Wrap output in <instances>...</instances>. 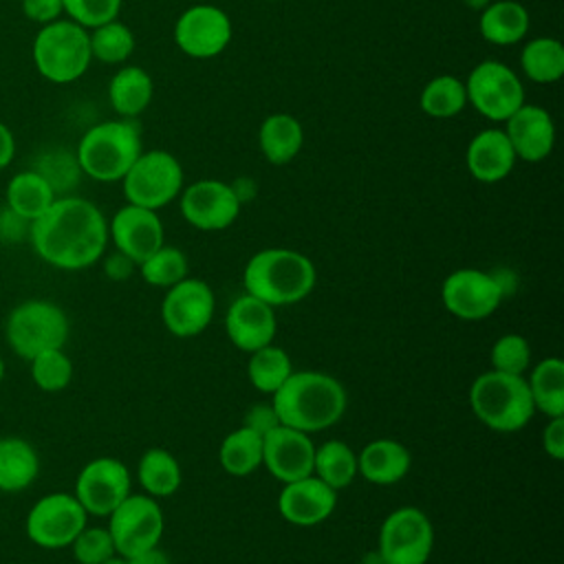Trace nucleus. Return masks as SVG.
<instances>
[{"label":"nucleus","mask_w":564,"mask_h":564,"mask_svg":"<svg viewBox=\"0 0 564 564\" xmlns=\"http://www.w3.org/2000/svg\"><path fill=\"white\" fill-rule=\"evenodd\" d=\"M121 183L130 205L159 212L181 194L183 167L172 152L148 150L137 156Z\"/></svg>","instance_id":"obj_7"},{"label":"nucleus","mask_w":564,"mask_h":564,"mask_svg":"<svg viewBox=\"0 0 564 564\" xmlns=\"http://www.w3.org/2000/svg\"><path fill=\"white\" fill-rule=\"evenodd\" d=\"M29 238L44 262L59 269H84L104 256L108 223L90 200L62 196L31 223Z\"/></svg>","instance_id":"obj_1"},{"label":"nucleus","mask_w":564,"mask_h":564,"mask_svg":"<svg viewBox=\"0 0 564 564\" xmlns=\"http://www.w3.org/2000/svg\"><path fill=\"white\" fill-rule=\"evenodd\" d=\"M489 2H491V0H465V4H467V7H471V9H480V11H482Z\"/></svg>","instance_id":"obj_51"},{"label":"nucleus","mask_w":564,"mask_h":564,"mask_svg":"<svg viewBox=\"0 0 564 564\" xmlns=\"http://www.w3.org/2000/svg\"><path fill=\"white\" fill-rule=\"evenodd\" d=\"M502 297L505 295L494 275L471 267L452 271L441 284V300L447 313L467 322L494 315Z\"/></svg>","instance_id":"obj_15"},{"label":"nucleus","mask_w":564,"mask_h":564,"mask_svg":"<svg viewBox=\"0 0 564 564\" xmlns=\"http://www.w3.org/2000/svg\"><path fill=\"white\" fill-rule=\"evenodd\" d=\"M101 564H128V557H123V555L115 553L112 557H108V560H106V562H101Z\"/></svg>","instance_id":"obj_52"},{"label":"nucleus","mask_w":564,"mask_h":564,"mask_svg":"<svg viewBox=\"0 0 564 564\" xmlns=\"http://www.w3.org/2000/svg\"><path fill=\"white\" fill-rule=\"evenodd\" d=\"M505 134L516 152L518 161L540 163L555 145V123L553 117L535 104H522L507 121Z\"/></svg>","instance_id":"obj_22"},{"label":"nucleus","mask_w":564,"mask_h":564,"mask_svg":"<svg viewBox=\"0 0 564 564\" xmlns=\"http://www.w3.org/2000/svg\"><path fill=\"white\" fill-rule=\"evenodd\" d=\"M480 35L496 46H511L527 37L531 18L522 2L518 0H491L480 11Z\"/></svg>","instance_id":"obj_25"},{"label":"nucleus","mask_w":564,"mask_h":564,"mask_svg":"<svg viewBox=\"0 0 564 564\" xmlns=\"http://www.w3.org/2000/svg\"><path fill=\"white\" fill-rule=\"evenodd\" d=\"M35 172L42 174L48 181V185L53 187V192L57 194V192L70 189L77 181V172H82V170L77 165V159H73L68 154H46L42 159V163H37Z\"/></svg>","instance_id":"obj_43"},{"label":"nucleus","mask_w":564,"mask_h":564,"mask_svg":"<svg viewBox=\"0 0 564 564\" xmlns=\"http://www.w3.org/2000/svg\"><path fill=\"white\" fill-rule=\"evenodd\" d=\"M137 269V262L130 260L128 256H123L121 251H115L106 258L104 262V271L110 280H128Z\"/></svg>","instance_id":"obj_48"},{"label":"nucleus","mask_w":564,"mask_h":564,"mask_svg":"<svg viewBox=\"0 0 564 564\" xmlns=\"http://www.w3.org/2000/svg\"><path fill=\"white\" fill-rule=\"evenodd\" d=\"M467 104H471L485 119L505 123L522 104L524 86L520 77L498 59L476 64L465 82Z\"/></svg>","instance_id":"obj_10"},{"label":"nucleus","mask_w":564,"mask_h":564,"mask_svg":"<svg viewBox=\"0 0 564 564\" xmlns=\"http://www.w3.org/2000/svg\"><path fill=\"white\" fill-rule=\"evenodd\" d=\"M181 214L187 225L200 231H220L236 223L240 200L234 187L218 178H200L178 194Z\"/></svg>","instance_id":"obj_17"},{"label":"nucleus","mask_w":564,"mask_h":564,"mask_svg":"<svg viewBox=\"0 0 564 564\" xmlns=\"http://www.w3.org/2000/svg\"><path fill=\"white\" fill-rule=\"evenodd\" d=\"M242 284L245 293L278 308L308 297L317 284V271L308 256L286 247H269L249 258Z\"/></svg>","instance_id":"obj_3"},{"label":"nucleus","mask_w":564,"mask_h":564,"mask_svg":"<svg viewBox=\"0 0 564 564\" xmlns=\"http://www.w3.org/2000/svg\"><path fill=\"white\" fill-rule=\"evenodd\" d=\"M313 476H317L330 489L341 491L357 478V454L339 438L324 441L322 445H315Z\"/></svg>","instance_id":"obj_31"},{"label":"nucleus","mask_w":564,"mask_h":564,"mask_svg":"<svg viewBox=\"0 0 564 564\" xmlns=\"http://www.w3.org/2000/svg\"><path fill=\"white\" fill-rule=\"evenodd\" d=\"M22 11L29 20L48 24L59 20V15L64 13V7H62V0H22Z\"/></svg>","instance_id":"obj_46"},{"label":"nucleus","mask_w":564,"mask_h":564,"mask_svg":"<svg viewBox=\"0 0 564 564\" xmlns=\"http://www.w3.org/2000/svg\"><path fill=\"white\" fill-rule=\"evenodd\" d=\"M313 456L315 443L311 434L295 427L280 423L275 430L262 436V467H267V471L282 485L311 476Z\"/></svg>","instance_id":"obj_18"},{"label":"nucleus","mask_w":564,"mask_h":564,"mask_svg":"<svg viewBox=\"0 0 564 564\" xmlns=\"http://www.w3.org/2000/svg\"><path fill=\"white\" fill-rule=\"evenodd\" d=\"M123 0H62L64 13L84 29L117 20Z\"/></svg>","instance_id":"obj_42"},{"label":"nucleus","mask_w":564,"mask_h":564,"mask_svg":"<svg viewBox=\"0 0 564 564\" xmlns=\"http://www.w3.org/2000/svg\"><path fill=\"white\" fill-rule=\"evenodd\" d=\"M137 478L143 491L152 498H167L178 491L183 474L176 456L163 447L143 452L137 465Z\"/></svg>","instance_id":"obj_29"},{"label":"nucleus","mask_w":564,"mask_h":564,"mask_svg":"<svg viewBox=\"0 0 564 564\" xmlns=\"http://www.w3.org/2000/svg\"><path fill=\"white\" fill-rule=\"evenodd\" d=\"M524 77L535 84H555L564 75V46L555 37H533L520 53Z\"/></svg>","instance_id":"obj_33"},{"label":"nucleus","mask_w":564,"mask_h":564,"mask_svg":"<svg viewBox=\"0 0 564 564\" xmlns=\"http://www.w3.org/2000/svg\"><path fill=\"white\" fill-rule=\"evenodd\" d=\"M2 377H4V364H2V357H0V381H2Z\"/></svg>","instance_id":"obj_53"},{"label":"nucleus","mask_w":564,"mask_h":564,"mask_svg":"<svg viewBox=\"0 0 564 564\" xmlns=\"http://www.w3.org/2000/svg\"><path fill=\"white\" fill-rule=\"evenodd\" d=\"M542 449L553 460H564V416H551L542 430Z\"/></svg>","instance_id":"obj_45"},{"label":"nucleus","mask_w":564,"mask_h":564,"mask_svg":"<svg viewBox=\"0 0 564 564\" xmlns=\"http://www.w3.org/2000/svg\"><path fill=\"white\" fill-rule=\"evenodd\" d=\"M68 337V319L64 311L46 300H29L18 304L7 319V339L11 348L24 357L53 348H62Z\"/></svg>","instance_id":"obj_8"},{"label":"nucleus","mask_w":564,"mask_h":564,"mask_svg":"<svg viewBox=\"0 0 564 564\" xmlns=\"http://www.w3.org/2000/svg\"><path fill=\"white\" fill-rule=\"evenodd\" d=\"M469 408L489 430L511 434L522 430L535 414L527 379L487 370L469 386Z\"/></svg>","instance_id":"obj_4"},{"label":"nucleus","mask_w":564,"mask_h":564,"mask_svg":"<svg viewBox=\"0 0 564 564\" xmlns=\"http://www.w3.org/2000/svg\"><path fill=\"white\" fill-rule=\"evenodd\" d=\"M225 333L229 341L242 352H253L262 346H269L278 333L275 308L256 295L245 293L236 297L227 308Z\"/></svg>","instance_id":"obj_20"},{"label":"nucleus","mask_w":564,"mask_h":564,"mask_svg":"<svg viewBox=\"0 0 564 564\" xmlns=\"http://www.w3.org/2000/svg\"><path fill=\"white\" fill-rule=\"evenodd\" d=\"M88 513L73 494H48L40 498L26 516V535L44 549L70 546L86 527Z\"/></svg>","instance_id":"obj_12"},{"label":"nucleus","mask_w":564,"mask_h":564,"mask_svg":"<svg viewBox=\"0 0 564 564\" xmlns=\"http://www.w3.org/2000/svg\"><path fill=\"white\" fill-rule=\"evenodd\" d=\"M13 154H15L13 134H11V130L0 121V170L11 163Z\"/></svg>","instance_id":"obj_49"},{"label":"nucleus","mask_w":564,"mask_h":564,"mask_svg":"<svg viewBox=\"0 0 564 564\" xmlns=\"http://www.w3.org/2000/svg\"><path fill=\"white\" fill-rule=\"evenodd\" d=\"M31 377L37 388L46 392H57L70 383L73 364L62 348L44 350L31 359Z\"/></svg>","instance_id":"obj_40"},{"label":"nucleus","mask_w":564,"mask_h":564,"mask_svg":"<svg viewBox=\"0 0 564 564\" xmlns=\"http://www.w3.org/2000/svg\"><path fill=\"white\" fill-rule=\"evenodd\" d=\"M128 564H172V562L159 546H154L150 551H143L139 555L128 557Z\"/></svg>","instance_id":"obj_50"},{"label":"nucleus","mask_w":564,"mask_h":564,"mask_svg":"<svg viewBox=\"0 0 564 564\" xmlns=\"http://www.w3.org/2000/svg\"><path fill=\"white\" fill-rule=\"evenodd\" d=\"M216 297L212 286L198 278H183L172 284L161 302V319L176 337L200 335L214 317Z\"/></svg>","instance_id":"obj_14"},{"label":"nucleus","mask_w":564,"mask_h":564,"mask_svg":"<svg viewBox=\"0 0 564 564\" xmlns=\"http://www.w3.org/2000/svg\"><path fill=\"white\" fill-rule=\"evenodd\" d=\"M412 467L410 449L394 438H375L357 454V474L372 485H397Z\"/></svg>","instance_id":"obj_24"},{"label":"nucleus","mask_w":564,"mask_h":564,"mask_svg":"<svg viewBox=\"0 0 564 564\" xmlns=\"http://www.w3.org/2000/svg\"><path fill=\"white\" fill-rule=\"evenodd\" d=\"M271 403L282 425L313 434L335 425L348 405L339 379L319 370L291 372L289 379L271 394Z\"/></svg>","instance_id":"obj_2"},{"label":"nucleus","mask_w":564,"mask_h":564,"mask_svg":"<svg viewBox=\"0 0 564 564\" xmlns=\"http://www.w3.org/2000/svg\"><path fill=\"white\" fill-rule=\"evenodd\" d=\"M31 229V223L18 216L11 207L0 209V238L7 242H20Z\"/></svg>","instance_id":"obj_47"},{"label":"nucleus","mask_w":564,"mask_h":564,"mask_svg":"<svg viewBox=\"0 0 564 564\" xmlns=\"http://www.w3.org/2000/svg\"><path fill=\"white\" fill-rule=\"evenodd\" d=\"M293 372L291 357L284 348L269 344L249 352L247 377L251 386L262 394H273Z\"/></svg>","instance_id":"obj_35"},{"label":"nucleus","mask_w":564,"mask_h":564,"mask_svg":"<svg viewBox=\"0 0 564 564\" xmlns=\"http://www.w3.org/2000/svg\"><path fill=\"white\" fill-rule=\"evenodd\" d=\"M187 258L181 249L176 247H159L152 256H148L141 264H139V271H141V278L152 284V286H159V289H170L172 284L181 282L183 278H187Z\"/></svg>","instance_id":"obj_38"},{"label":"nucleus","mask_w":564,"mask_h":564,"mask_svg":"<svg viewBox=\"0 0 564 564\" xmlns=\"http://www.w3.org/2000/svg\"><path fill=\"white\" fill-rule=\"evenodd\" d=\"M115 549L123 557L159 546L165 529L163 509L148 494H130L110 516L108 527Z\"/></svg>","instance_id":"obj_11"},{"label":"nucleus","mask_w":564,"mask_h":564,"mask_svg":"<svg viewBox=\"0 0 564 564\" xmlns=\"http://www.w3.org/2000/svg\"><path fill=\"white\" fill-rule=\"evenodd\" d=\"M55 200V192L48 181L35 170L18 172L7 185V207H11L18 216L33 223L42 216Z\"/></svg>","instance_id":"obj_30"},{"label":"nucleus","mask_w":564,"mask_h":564,"mask_svg":"<svg viewBox=\"0 0 564 564\" xmlns=\"http://www.w3.org/2000/svg\"><path fill=\"white\" fill-rule=\"evenodd\" d=\"M220 467L236 478L249 476L262 467V436L240 425L229 432L218 447Z\"/></svg>","instance_id":"obj_32"},{"label":"nucleus","mask_w":564,"mask_h":564,"mask_svg":"<svg viewBox=\"0 0 564 564\" xmlns=\"http://www.w3.org/2000/svg\"><path fill=\"white\" fill-rule=\"evenodd\" d=\"M419 106L427 117L434 119L456 117L467 106L465 82L454 75H438L430 79L421 90Z\"/></svg>","instance_id":"obj_36"},{"label":"nucleus","mask_w":564,"mask_h":564,"mask_svg":"<svg viewBox=\"0 0 564 564\" xmlns=\"http://www.w3.org/2000/svg\"><path fill=\"white\" fill-rule=\"evenodd\" d=\"M141 152L139 123L134 119H115L86 130L75 159L86 176L115 183L126 176Z\"/></svg>","instance_id":"obj_5"},{"label":"nucleus","mask_w":564,"mask_h":564,"mask_svg":"<svg viewBox=\"0 0 564 564\" xmlns=\"http://www.w3.org/2000/svg\"><path fill=\"white\" fill-rule=\"evenodd\" d=\"M40 471V460L35 449L22 438L0 441V489L22 491L26 489Z\"/></svg>","instance_id":"obj_34"},{"label":"nucleus","mask_w":564,"mask_h":564,"mask_svg":"<svg viewBox=\"0 0 564 564\" xmlns=\"http://www.w3.org/2000/svg\"><path fill=\"white\" fill-rule=\"evenodd\" d=\"M516 152L502 128L480 130L467 145L465 163L469 174L480 183H498L516 167Z\"/></svg>","instance_id":"obj_23"},{"label":"nucleus","mask_w":564,"mask_h":564,"mask_svg":"<svg viewBox=\"0 0 564 564\" xmlns=\"http://www.w3.org/2000/svg\"><path fill=\"white\" fill-rule=\"evenodd\" d=\"M231 20L214 4H194L185 9L174 24L176 46L194 59H212L231 42Z\"/></svg>","instance_id":"obj_16"},{"label":"nucleus","mask_w":564,"mask_h":564,"mask_svg":"<svg viewBox=\"0 0 564 564\" xmlns=\"http://www.w3.org/2000/svg\"><path fill=\"white\" fill-rule=\"evenodd\" d=\"M154 82L141 66L119 68L108 86V99L121 119L139 117L152 101Z\"/></svg>","instance_id":"obj_27"},{"label":"nucleus","mask_w":564,"mask_h":564,"mask_svg":"<svg viewBox=\"0 0 564 564\" xmlns=\"http://www.w3.org/2000/svg\"><path fill=\"white\" fill-rule=\"evenodd\" d=\"M90 53L104 64H121L134 51V33L119 20L99 24L88 33Z\"/></svg>","instance_id":"obj_37"},{"label":"nucleus","mask_w":564,"mask_h":564,"mask_svg":"<svg viewBox=\"0 0 564 564\" xmlns=\"http://www.w3.org/2000/svg\"><path fill=\"white\" fill-rule=\"evenodd\" d=\"M88 31L73 20L42 24L33 40V62L42 77L53 84H70L90 66Z\"/></svg>","instance_id":"obj_6"},{"label":"nucleus","mask_w":564,"mask_h":564,"mask_svg":"<svg viewBox=\"0 0 564 564\" xmlns=\"http://www.w3.org/2000/svg\"><path fill=\"white\" fill-rule=\"evenodd\" d=\"M132 478L119 458L101 456L82 467L75 480V498L86 513L110 516L128 496Z\"/></svg>","instance_id":"obj_13"},{"label":"nucleus","mask_w":564,"mask_h":564,"mask_svg":"<svg viewBox=\"0 0 564 564\" xmlns=\"http://www.w3.org/2000/svg\"><path fill=\"white\" fill-rule=\"evenodd\" d=\"M242 425L253 430L260 436H267L271 430H275L280 425V419H278V412H275L273 403H253L245 412Z\"/></svg>","instance_id":"obj_44"},{"label":"nucleus","mask_w":564,"mask_h":564,"mask_svg":"<svg viewBox=\"0 0 564 564\" xmlns=\"http://www.w3.org/2000/svg\"><path fill=\"white\" fill-rule=\"evenodd\" d=\"M108 238H112L117 251L134 260L139 267L148 256L165 245V229L154 209L128 203L112 216Z\"/></svg>","instance_id":"obj_19"},{"label":"nucleus","mask_w":564,"mask_h":564,"mask_svg":"<svg viewBox=\"0 0 564 564\" xmlns=\"http://www.w3.org/2000/svg\"><path fill=\"white\" fill-rule=\"evenodd\" d=\"M70 546L79 564H101L117 553L112 535L104 527H84Z\"/></svg>","instance_id":"obj_41"},{"label":"nucleus","mask_w":564,"mask_h":564,"mask_svg":"<svg viewBox=\"0 0 564 564\" xmlns=\"http://www.w3.org/2000/svg\"><path fill=\"white\" fill-rule=\"evenodd\" d=\"M335 507L337 491L313 474L284 482L278 496V511L293 527H317L330 518Z\"/></svg>","instance_id":"obj_21"},{"label":"nucleus","mask_w":564,"mask_h":564,"mask_svg":"<svg viewBox=\"0 0 564 564\" xmlns=\"http://www.w3.org/2000/svg\"><path fill=\"white\" fill-rule=\"evenodd\" d=\"M489 359H491V370L524 377V372L531 368L529 339L518 333L500 335L491 346Z\"/></svg>","instance_id":"obj_39"},{"label":"nucleus","mask_w":564,"mask_h":564,"mask_svg":"<svg viewBox=\"0 0 564 564\" xmlns=\"http://www.w3.org/2000/svg\"><path fill=\"white\" fill-rule=\"evenodd\" d=\"M258 145L269 163L286 165L304 145V128L297 117L289 112H273L260 123Z\"/></svg>","instance_id":"obj_26"},{"label":"nucleus","mask_w":564,"mask_h":564,"mask_svg":"<svg viewBox=\"0 0 564 564\" xmlns=\"http://www.w3.org/2000/svg\"><path fill=\"white\" fill-rule=\"evenodd\" d=\"M434 549V527L419 507H399L390 511L377 540V555L383 564H427Z\"/></svg>","instance_id":"obj_9"},{"label":"nucleus","mask_w":564,"mask_h":564,"mask_svg":"<svg viewBox=\"0 0 564 564\" xmlns=\"http://www.w3.org/2000/svg\"><path fill=\"white\" fill-rule=\"evenodd\" d=\"M527 379L535 412L551 416H564V361L560 357H544Z\"/></svg>","instance_id":"obj_28"}]
</instances>
